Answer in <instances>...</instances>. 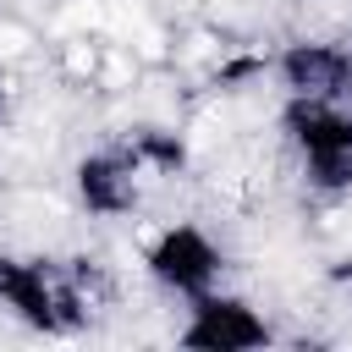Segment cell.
<instances>
[{
  "label": "cell",
  "instance_id": "1",
  "mask_svg": "<svg viewBox=\"0 0 352 352\" xmlns=\"http://www.w3.org/2000/svg\"><path fill=\"white\" fill-rule=\"evenodd\" d=\"M280 132L314 192H352V104L346 99H286Z\"/></svg>",
  "mask_w": 352,
  "mask_h": 352
},
{
  "label": "cell",
  "instance_id": "2",
  "mask_svg": "<svg viewBox=\"0 0 352 352\" xmlns=\"http://www.w3.org/2000/svg\"><path fill=\"white\" fill-rule=\"evenodd\" d=\"M143 270H148V280H154L160 292L192 302V297L226 286V248H220L204 226H192V220H170V226H160V231L148 236V248H143Z\"/></svg>",
  "mask_w": 352,
  "mask_h": 352
},
{
  "label": "cell",
  "instance_id": "3",
  "mask_svg": "<svg viewBox=\"0 0 352 352\" xmlns=\"http://www.w3.org/2000/svg\"><path fill=\"white\" fill-rule=\"evenodd\" d=\"M0 314L60 336L82 319V286L44 258H0Z\"/></svg>",
  "mask_w": 352,
  "mask_h": 352
},
{
  "label": "cell",
  "instance_id": "4",
  "mask_svg": "<svg viewBox=\"0 0 352 352\" xmlns=\"http://www.w3.org/2000/svg\"><path fill=\"white\" fill-rule=\"evenodd\" d=\"M182 346H198V352H253V346H270L275 341V324L236 292L214 286L204 297L187 302V319L176 330Z\"/></svg>",
  "mask_w": 352,
  "mask_h": 352
},
{
  "label": "cell",
  "instance_id": "5",
  "mask_svg": "<svg viewBox=\"0 0 352 352\" xmlns=\"http://www.w3.org/2000/svg\"><path fill=\"white\" fill-rule=\"evenodd\" d=\"M280 82H286V99H346L352 44L297 38V44L280 55Z\"/></svg>",
  "mask_w": 352,
  "mask_h": 352
},
{
  "label": "cell",
  "instance_id": "6",
  "mask_svg": "<svg viewBox=\"0 0 352 352\" xmlns=\"http://www.w3.org/2000/svg\"><path fill=\"white\" fill-rule=\"evenodd\" d=\"M143 170H148V160L138 154V143L132 148H99L77 165V192L94 214H126L138 204Z\"/></svg>",
  "mask_w": 352,
  "mask_h": 352
},
{
  "label": "cell",
  "instance_id": "7",
  "mask_svg": "<svg viewBox=\"0 0 352 352\" xmlns=\"http://www.w3.org/2000/svg\"><path fill=\"white\" fill-rule=\"evenodd\" d=\"M6 94H11V88H6V72H0V116H6Z\"/></svg>",
  "mask_w": 352,
  "mask_h": 352
},
{
  "label": "cell",
  "instance_id": "8",
  "mask_svg": "<svg viewBox=\"0 0 352 352\" xmlns=\"http://www.w3.org/2000/svg\"><path fill=\"white\" fill-rule=\"evenodd\" d=\"M346 104H352V82H346Z\"/></svg>",
  "mask_w": 352,
  "mask_h": 352
}]
</instances>
